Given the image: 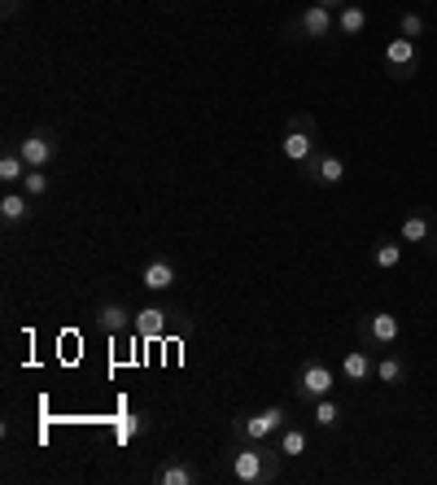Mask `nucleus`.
Returning a JSON list of instances; mask_svg holds the SVG:
<instances>
[{
	"label": "nucleus",
	"mask_w": 437,
	"mask_h": 485,
	"mask_svg": "<svg viewBox=\"0 0 437 485\" xmlns=\"http://www.w3.org/2000/svg\"><path fill=\"white\" fill-rule=\"evenodd\" d=\"M372 267H377V271H398V267H403V241H389V236L377 241V245H372Z\"/></svg>",
	"instance_id": "nucleus-21"
},
{
	"label": "nucleus",
	"mask_w": 437,
	"mask_h": 485,
	"mask_svg": "<svg viewBox=\"0 0 437 485\" xmlns=\"http://www.w3.org/2000/svg\"><path fill=\"white\" fill-rule=\"evenodd\" d=\"M363 31H368V9L354 5V0H346V5L337 9V35L354 40V35H363Z\"/></svg>",
	"instance_id": "nucleus-19"
},
{
	"label": "nucleus",
	"mask_w": 437,
	"mask_h": 485,
	"mask_svg": "<svg viewBox=\"0 0 437 485\" xmlns=\"http://www.w3.org/2000/svg\"><path fill=\"white\" fill-rule=\"evenodd\" d=\"M27 162H23V153H18V144H9L5 153H0V184L5 188H23V179H27Z\"/></svg>",
	"instance_id": "nucleus-18"
},
{
	"label": "nucleus",
	"mask_w": 437,
	"mask_h": 485,
	"mask_svg": "<svg viewBox=\"0 0 437 485\" xmlns=\"http://www.w3.org/2000/svg\"><path fill=\"white\" fill-rule=\"evenodd\" d=\"M380 66H385V75H389V79H398V84L415 79V75H420V49H415V40L394 35V40L380 49Z\"/></svg>",
	"instance_id": "nucleus-5"
},
{
	"label": "nucleus",
	"mask_w": 437,
	"mask_h": 485,
	"mask_svg": "<svg viewBox=\"0 0 437 485\" xmlns=\"http://www.w3.org/2000/svg\"><path fill=\"white\" fill-rule=\"evenodd\" d=\"M285 425H289V407L271 402V407H259V411L232 416V437H241V442H276V433Z\"/></svg>",
	"instance_id": "nucleus-3"
},
{
	"label": "nucleus",
	"mask_w": 437,
	"mask_h": 485,
	"mask_svg": "<svg viewBox=\"0 0 437 485\" xmlns=\"http://www.w3.org/2000/svg\"><path fill=\"white\" fill-rule=\"evenodd\" d=\"M23 193H27L31 201L44 197V193H49V171H27V179H23Z\"/></svg>",
	"instance_id": "nucleus-24"
},
{
	"label": "nucleus",
	"mask_w": 437,
	"mask_h": 485,
	"mask_svg": "<svg viewBox=\"0 0 437 485\" xmlns=\"http://www.w3.org/2000/svg\"><path fill=\"white\" fill-rule=\"evenodd\" d=\"M320 132H297V127H285V141H280V158L293 162V167H306L315 153H320Z\"/></svg>",
	"instance_id": "nucleus-11"
},
{
	"label": "nucleus",
	"mask_w": 437,
	"mask_h": 485,
	"mask_svg": "<svg viewBox=\"0 0 437 485\" xmlns=\"http://www.w3.org/2000/svg\"><path fill=\"white\" fill-rule=\"evenodd\" d=\"M424 31H429V23H424V18H420L415 9H407V14L398 18V35H407V40H420Z\"/></svg>",
	"instance_id": "nucleus-23"
},
{
	"label": "nucleus",
	"mask_w": 437,
	"mask_h": 485,
	"mask_svg": "<svg viewBox=\"0 0 437 485\" xmlns=\"http://www.w3.org/2000/svg\"><path fill=\"white\" fill-rule=\"evenodd\" d=\"M289 40H311V44H323L337 35V9H323V5H306L302 14H293L289 27H285Z\"/></svg>",
	"instance_id": "nucleus-4"
},
{
	"label": "nucleus",
	"mask_w": 437,
	"mask_h": 485,
	"mask_svg": "<svg viewBox=\"0 0 437 485\" xmlns=\"http://www.w3.org/2000/svg\"><path fill=\"white\" fill-rule=\"evenodd\" d=\"M377 376V359H372V350L363 345V350H350L341 354V380L350 385H363V380H372Z\"/></svg>",
	"instance_id": "nucleus-15"
},
{
	"label": "nucleus",
	"mask_w": 437,
	"mask_h": 485,
	"mask_svg": "<svg viewBox=\"0 0 437 485\" xmlns=\"http://www.w3.org/2000/svg\"><path fill=\"white\" fill-rule=\"evenodd\" d=\"M398 241L403 245H429V241H437V224L429 210H411L407 219H403V228H398Z\"/></svg>",
	"instance_id": "nucleus-13"
},
{
	"label": "nucleus",
	"mask_w": 437,
	"mask_h": 485,
	"mask_svg": "<svg viewBox=\"0 0 437 485\" xmlns=\"http://www.w3.org/2000/svg\"><path fill=\"white\" fill-rule=\"evenodd\" d=\"M306 442H311V437H306V428L302 425H285L280 433H276V446H280V455L285 459H302L306 455Z\"/></svg>",
	"instance_id": "nucleus-20"
},
{
	"label": "nucleus",
	"mask_w": 437,
	"mask_h": 485,
	"mask_svg": "<svg viewBox=\"0 0 437 485\" xmlns=\"http://www.w3.org/2000/svg\"><path fill=\"white\" fill-rule=\"evenodd\" d=\"M311 5H323V9H341L346 0H311Z\"/></svg>",
	"instance_id": "nucleus-27"
},
{
	"label": "nucleus",
	"mask_w": 437,
	"mask_h": 485,
	"mask_svg": "<svg viewBox=\"0 0 437 485\" xmlns=\"http://www.w3.org/2000/svg\"><path fill=\"white\" fill-rule=\"evenodd\" d=\"M92 324H96V333H105V337H118V333H127V328H136V311H127L118 297H105V302H96V311H92Z\"/></svg>",
	"instance_id": "nucleus-9"
},
{
	"label": "nucleus",
	"mask_w": 437,
	"mask_h": 485,
	"mask_svg": "<svg viewBox=\"0 0 437 485\" xmlns=\"http://www.w3.org/2000/svg\"><path fill=\"white\" fill-rule=\"evenodd\" d=\"M306 411H311V425H315V428H328V433H332V428L341 425V402L332 398V394H328V398H320V402H311Z\"/></svg>",
	"instance_id": "nucleus-22"
},
{
	"label": "nucleus",
	"mask_w": 437,
	"mask_h": 485,
	"mask_svg": "<svg viewBox=\"0 0 437 485\" xmlns=\"http://www.w3.org/2000/svg\"><path fill=\"white\" fill-rule=\"evenodd\" d=\"M141 280H145L149 293H167L175 285V262L171 258H149L145 271H141Z\"/></svg>",
	"instance_id": "nucleus-16"
},
{
	"label": "nucleus",
	"mask_w": 437,
	"mask_h": 485,
	"mask_svg": "<svg viewBox=\"0 0 437 485\" xmlns=\"http://www.w3.org/2000/svg\"><path fill=\"white\" fill-rule=\"evenodd\" d=\"M332 389H337V368L328 359H320V354H311L302 368L293 371V398L302 402V407L328 398Z\"/></svg>",
	"instance_id": "nucleus-2"
},
{
	"label": "nucleus",
	"mask_w": 437,
	"mask_h": 485,
	"mask_svg": "<svg viewBox=\"0 0 437 485\" xmlns=\"http://www.w3.org/2000/svg\"><path fill=\"white\" fill-rule=\"evenodd\" d=\"M407 371H411L407 354H398V350H385V354L377 359V380L380 385H403V380H407Z\"/></svg>",
	"instance_id": "nucleus-17"
},
{
	"label": "nucleus",
	"mask_w": 437,
	"mask_h": 485,
	"mask_svg": "<svg viewBox=\"0 0 437 485\" xmlns=\"http://www.w3.org/2000/svg\"><path fill=\"white\" fill-rule=\"evenodd\" d=\"M18 14H23V0H0V18L5 23H14Z\"/></svg>",
	"instance_id": "nucleus-26"
},
{
	"label": "nucleus",
	"mask_w": 437,
	"mask_h": 485,
	"mask_svg": "<svg viewBox=\"0 0 437 485\" xmlns=\"http://www.w3.org/2000/svg\"><path fill=\"white\" fill-rule=\"evenodd\" d=\"M31 219H35V206L23 188H5V197H0V224L5 232H23L31 228Z\"/></svg>",
	"instance_id": "nucleus-10"
},
{
	"label": "nucleus",
	"mask_w": 437,
	"mask_h": 485,
	"mask_svg": "<svg viewBox=\"0 0 437 485\" xmlns=\"http://www.w3.org/2000/svg\"><path fill=\"white\" fill-rule=\"evenodd\" d=\"M297 171L306 175L311 184H320V188H337V184H346V158L341 153H328V149H320L306 167H297Z\"/></svg>",
	"instance_id": "nucleus-8"
},
{
	"label": "nucleus",
	"mask_w": 437,
	"mask_h": 485,
	"mask_svg": "<svg viewBox=\"0 0 437 485\" xmlns=\"http://www.w3.org/2000/svg\"><path fill=\"white\" fill-rule=\"evenodd\" d=\"M280 446L276 442H241L232 437V446H228V477L236 485H271L280 481Z\"/></svg>",
	"instance_id": "nucleus-1"
},
{
	"label": "nucleus",
	"mask_w": 437,
	"mask_h": 485,
	"mask_svg": "<svg viewBox=\"0 0 437 485\" xmlns=\"http://www.w3.org/2000/svg\"><path fill=\"white\" fill-rule=\"evenodd\" d=\"M171 315L175 307H145V311H136V337H145V342H158V337H167L171 333Z\"/></svg>",
	"instance_id": "nucleus-14"
},
{
	"label": "nucleus",
	"mask_w": 437,
	"mask_h": 485,
	"mask_svg": "<svg viewBox=\"0 0 437 485\" xmlns=\"http://www.w3.org/2000/svg\"><path fill=\"white\" fill-rule=\"evenodd\" d=\"M153 481L158 485H197L202 481V468H197L193 459L171 455V459H162V463L153 468Z\"/></svg>",
	"instance_id": "nucleus-12"
},
{
	"label": "nucleus",
	"mask_w": 437,
	"mask_h": 485,
	"mask_svg": "<svg viewBox=\"0 0 437 485\" xmlns=\"http://www.w3.org/2000/svg\"><path fill=\"white\" fill-rule=\"evenodd\" d=\"M359 342L368 345V350H394V345L403 342V324H398V315L389 311H372L359 319Z\"/></svg>",
	"instance_id": "nucleus-7"
},
{
	"label": "nucleus",
	"mask_w": 437,
	"mask_h": 485,
	"mask_svg": "<svg viewBox=\"0 0 437 485\" xmlns=\"http://www.w3.org/2000/svg\"><path fill=\"white\" fill-rule=\"evenodd\" d=\"M18 153H23V162H27L31 171H49L61 153L58 132H53V127H31L27 136L18 141Z\"/></svg>",
	"instance_id": "nucleus-6"
},
{
	"label": "nucleus",
	"mask_w": 437,
	"mask_h": 485,
	"mask_svg": "<svg viewBox=\"0 0 437 485\" xmlns=\"http://www.w3.org/2000/svg\"><path fill=\"white\" fill-rule=\"evenodd\" d=\"M289 127H297V132H320V123H315V114H306V110H297V114H289Z\"/></svg>",
	"instance_id": "nucleus-25"
}]
</instances>
